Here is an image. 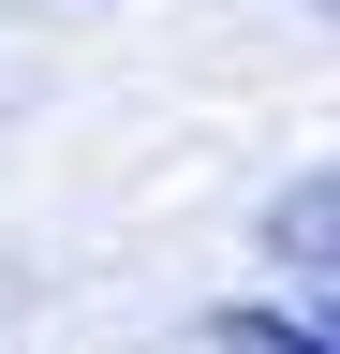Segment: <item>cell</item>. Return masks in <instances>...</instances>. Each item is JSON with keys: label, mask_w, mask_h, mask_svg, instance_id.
I'll list each match as a JSON object with an SVG mask.
<instances>
[{"label": "cell", "mask_w": 340, "mask_h": 354, "mask_svg": "<svg viewBox=\"0 0 340 354\" xmlns=\"http://www.w3.org/2000/svg\"><path fill=\"white\" fill-rule=\"evenodd\" d=\"M267 251L296 266V281H340V162H325V177H296V192L267 207Z\"/></svg>", "instance_id": "cell-1"}, {"label": "cell", "mask_w": 340, "mask_h": 354, "mask_svg": "<svg viewBox=\"0 0 340 354\" xmlns=\"http://www.w3.org/2000/svg\"><path fill=\"white\" fill-rule=\"evenodd\" d=\"M207 354H340V325H296V310H207Z\"/></svg>", "instance_id": "cell-2"}, {"label": "cell", "mask_w": 340, "mask_h": 354, "mask_svg": "<svg viewBox=\"0 0 340 354\" xmlns=\"http://www.w3.org/2000/svg\"><path fill=\"white\" fill-rule=\"evenodd\" d=\"M311 15H340V0H311Z\"/></svg>", "instance_id": "cell-3"}]
</instances>
